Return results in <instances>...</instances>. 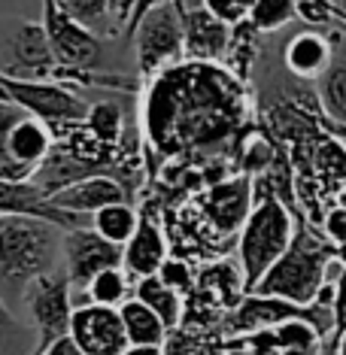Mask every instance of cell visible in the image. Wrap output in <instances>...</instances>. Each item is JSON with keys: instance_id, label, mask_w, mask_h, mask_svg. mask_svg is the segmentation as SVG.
Returning <instances> with one entry per match:
<instances>
[{"instance_id": "6da1fadb", "label": "cell", "mask_w": 346, "mask_h": 355, "mask_svg": "<svg viewBox=\"0 0 346 355\" xmlns=\"http://www.w3.org/2000/svg\"><path fill=\"white\" fill-rule=\"evenodd\" d=\"M64 231L34 216H0V297L21 301L28 286L61 268Z\"/></svg>"}, {"instance_id": "7a4b0ae2", "label": "cell", "mask_w": 346, "mask_h": 355, "mask_svg": "<svg viewBox=\"0 0 346 355\" xmlns=\"http://www.w3.org/2000/svg\"><path fill=\"white\" fill-rule=\"evenodd\" d=\"M334 258H337V246L322 240L319 234H310L307 228H297L286 255L264 273L261 282L255 286V292L249 295L283 297L288 304L310 306L322 292V286H325L328 264Z\"/></svg>"}, {"instance_id": "3957f363", "label": "cell", "mask_w": 346, "mask_h": 355, "mask_svg": "<svg viewBox=\"0 0 346 355\" xmlns=\"http://www.w3.org/2000/svg\"><path fill=\"white\" fill-rule=\"evenodd\" d=\"M295 240V219L279 198H261L259 204L249 209L243 228L237 240V255H240V273H243L246 295L255 292V286L268 273L286 249Z\"/></svg>"}, {"instance_id": "277c9868", "label": "cell", "mask_w": 346, "mask_h": 355, "mask_svg": "<svg viewBox=\"0 0 346 355\" xmlns=\"http://www.w3.org/2000/svg\"><path fill=\"white\" fill-rule=\"evenodd\" d=\"M128 37L134 40L137 67L143 76H158L161 70L182 64L186 49H182L180 0H164L161 6L149 10Z\"/></svg>"}, {"instance_id": "5b68a950", "label": "cell", "mask_w": 346, "mask_h": 355, "mask_svg": "<svg viewBox=\"0 0 346 355\" xmlns=\"http://www.w3.org/2000/svg\"><path fill=\"white\" fill-rule=\"evenodd\" d=\"M0 88L6 101L49 125L55 137L70 125H83L88 116V103L61 83H21V79L0 73Z\"/></svg>"}, {"instance_id": "8992f818", "label": "cell", "mask_w": 346, "mask_h": 355, "mask_svg": "<svg viewBox=\"0 0 346 355\" xmlns=\"http://www.w3.org/2000/svg\"><path fill=\"white\" fill-rule=\"evenodd\" d=\"M21 301H25L28 316L37 328V346L31 355H40L43 349H49L55 340L70 334V319H73L76 304H73V286H70L64 268L34 279Z\"/></svg>"}, {"instance_id": "52a82bcc", "label": "cell", "mask_w": 346, "mask_h": 355, "mask_svg": "<svg viewBox=\"0 0 346 355\" xmlns=\"http://www.w3.org/2000/svg\"><path fill=\"white\" fill-rule=\"evenodd\" d=\"M122 246H112L101 234H94L92 228H73L64 231V243H61V268L67 273L70 286L83 288L92 282L98 273L110 268H122Z\"/></svg>"}, {"instance_id": "ba28073f", "label": "cell", "mask_w": 346, "mask_h": 355, "mask_svg": "<svg viewBox=\"0 0 346 355\" xmlns=\"http://www.w3.org/2000/svg\"><path fill=\"white\" fill-rule=\"evenodd\" d=\"M0 73L21 83H55L58 64H55L43 25L25 21L15 28V34L10 37V64H3Z\"/></svg>"}, {"instance_id": "9c48e42d", "label": "cell", "mask_w": 346, "mask_h": 355, "mask_svg": "<svg viewBox=\"0 0 346 355\" xmlns=\"http://www.w3.org/2000/svg\"><path fill=\"white\" fill-rule=\"evenodd\" d=\"M70 337L85 355H122L128 349L119 310L98 304H76L73 319H70Z\"/></svg>"}, {"instance_id": "30bf717a", "label": "cell", "mask_w": 346, "mask_h": 355, "mask_svg": "<svg viewBox=\"0 0 346 355\" xmlns=\"http://www.w3.org/2000/svg\"><path fill=\"white\" fill-rule=\"evenodd\" d=\"M180 15H182V49L189 61L198 64H216L225 58L231 43V28L213 19L204 6L191 10L186 0H180Z\"/></svg>"}, {"instance_id": "8fae6325", "label": "cell", "mask_w": 346, "mask_h": 355, "mask_svg": "<svg viewBox=\"0 0 346 355\" xmlns=\"http://www.w3.org/2000/svg\"><path fill=\"white\" fill-rule=\"evenodd\" d=\"M52 207L61 209L67 216H94L103 207L112 204H125V185L116 180V176H85L67 189H61L58 195H52Z\"/></svg>"}, {"instance_id": "7c38bea8", "label": "cell", "mask_w": 346, "mask_h": 355, "mask_svg": "<svg viewBox=\"0 0 346 355\" xmlns=\"http://www.w3.org/2000/svg\"><path fill=\"white\" fill-rule=\"evenodd\" d=\"M337 55V43L319 31H301L286 43L283 64L297 79H322Z\"/></svg>"}, {"instance_id": "4fadbf2b", "label": "cell", "mask_w": 346, "mask_h": 355, "mask_svg": "<svg viewBox=\"0 0 346 355\" xmlns=\"http://www.w3.org/2000/svg\"><path fill=\"white\" fill-rule=\"evenodd\" d=\"M122 252H125L122 268L128 270L131 279L155 277L161 270V264L167 261V240L161 234L158 222L149 219V216H140V225H137L134 237L125 243Z\"/></svg>"}, {"instance_id": "5bb4252c", "label": "cell", "mask_w": 346, "mask_h": 355, "mask_svg": "<svg viewBox=\"0 0 346 355\" xmlns=\"http://www.w3.org/2000/svg\"><path fill=\"white\" fill-rule=\"evenodd\" d=\"M249 182H225L216 185L207 200V213L219 231H240L249 216Z\"/></svg>"}, {"instance_id": "9a60e30c", "label": "cell", "mask_w": 346, "mask_h": 355, "mask_svg": "<svg viewBox=\"0 0 346 355\" xmlns=\"http://www.w3.org/2000/svg\"><path fill=\"white\" fill-rule=\"evenodd\" d=\"M134 297L140 304H146L149 310L167 325V331L182 325V316H186V297L176 295L173 288H167L158 277L137 279L134 282Z\"/></svg>"}, {"instance_id": "2e32d148", "label": "cell", "mask_w": 346, "mask_h": 355, "mask_svg": "<svg viewBox=\"0 0 346 355\" xmlns=\"http://www.w3.org/2000/svg\"><path fill=\"white\" fill-rule=\"evenodd\" d=\"M119 316L125 325L128 346H164L167 340V325L161 322L146 304H140L137 297L125 301L119 306Z\"/></svg>"}, {"instance_id": "e0dca14e", "label": "cell", "mask_w": 346, "mask_h": 355, "mask_svg": "<svg viewBox=\"0 0 346 355\" xmlns=\"http://www.w3.org/2000/svg\"><path fill=\"white\" fill-rule=\"evenodd\" d=\"M322 112H325V125L346 128V49H337L331 67L316 85Z\"/></svg>"}, {"instance_id": "ac0fdd59", "label": "cell", "mask_w": 346, "mask_h": 355, "mask_svg": "<svg viewBox=\"0 0 346 355\" xmlns=\"http://www.w3.org/2000/svg\"><path fill=\"white\" fill-rule=\"evenodd\" d=\"M137 225H140V213L128 204H112V207H103L98 209V213L92 216V231L94 234H101L107 243L112 246H122L134 237V231H137Z\"/></svg>"}, {"instance_id": "d6986e66", "label": "cell", "mask_w": 346, "mask_h": 355, "mask_svg": "<svg viewBox=\"0 0 346 355\" xmlns=\"http://www.w3.org/2000/svg\"><path fill=\"white\" fill-rule=\"evenodd\" d=\"M131 277H128L125 268H110L98 273L92 282L85 286V301L83 304H98V306H110V310H119L125 301H131Z\"/></svg>"}, {"instance_id": "ffe728a7", "label": "cell", "mask_w": 346, "mask_h": 355, "mask_svg": "<svg viewBox=\"0 0 346 355\" xmlns=\"http://www.w3.org/2000/svg\"><path fill=\"white\" fill-rule=\"evenodd\" d=\"M273 331V346L279 355H322V337L319 331L304 319H292L283 325L270 328Z\"/></svg>"}, {"instance_id": "44dd1931", "label": "cell", "mask_w": 346, "mask_h": 355, "mask_svg": "<svg viewBox=\"0 0 346 355\" xmlns=\"http://www.w3.org/2000/svg\"><path fill=\"white\" fill-rule=\"evenodd\" d=\"M116 3L119 0H58L61 10L92 34H112Z\"/></svg>"}, {"instance_id": "7402d4cb", "label": "cell", "mask_w": 346, "mask_h": 355, "mask_svg": "<svg viewBox=\"0 0 346 355\" xmlns=\"http://www.w3.org/2000/svg\"><path fill=\"white\" fill-rule=\"evenodd\" d=\"M83 125H85V131L101 143V146H116L119 137H122L125 119H122L119 103L101 101V103H92V107H88V116H85Z\"/></svg>"}, {"instance_id": "603a6c76", "label": "cell", "mask_w": 346, "mask_h": 355, "mask_svg": "<svg viewBox=\"0 0 346 355\" xmlns=\"http://www.w3.org/2000/svg\"><path fill=\"white\" fill-rule=\"evenodd\" d=\"M297 19V0H255L249 12V25L259 34H273Z\"/></svg>"}, {"instance_id": "cb8c5ba5", "label": "cell", "mask_w": 346, "mask_h": 355, "mask_svg": "<svg viewBox=\"0 0 346 355\" xmlns=\"http://www.w3.org/2000/svg\"><path fill=\"white\" fill-rule=\"evenodd\" d=\"M31 328L12 316L10 304L0 297V355H31Z\"/></svg>"}, {"instance_id": "d4e9b609", "label": "cell", "mask_w": 346, "mask_h": 355, "mask_svg": "<svg viewBox=\"0 0 346 355\" xmlns=\"http://www.w3.org/2000/svg\"><path fill=\"white\" fill-rule=\"evenodd\" d=\"M21 116H25L21 107H15L10 101H0V180H6V182H21L19 171H15V164L10 158V131Z\"/></svg>"}, {"instance_id": "484cf974", "label": "cell", "mask_w": 346, "mask_h": 355, "mask_svg": "<svg viewBox=\"0 0 346 355\" xmlns=\"http://www.w3.org/2000/svg\"><path fill=\"white\" fill-rule=\"evenodd\" d=\"M252 3L255 0H204L200 6H204L213 19H219L222 25L237 28V25H243V21H249Z\"/></svg>"}, {"instance_id": "4316f807", "label": "cell", "mask_w": 346, "mask_h": 355, "mask_svg": "<svg viewBox=\"0 0 346 355\" xmlns=\"http://www.w3.org/2000/svg\"><path fill=\"white\" fill-rule=\"evenodd\" d=\"M155 277L164 282L167 288H173L176 295H182V297H186L189 292H195V270H191L182 258H167Z\"/></svg>"}, {"instance_id": "83f0119b", "label": "cell", "mask_w": 346, "mask_h": 355, "mask_svg": "<svg viewBox=\"0 0 346 355\" xmlns=\"http://www.w3.org/2000/svg\"><path fill=\"white\" fill-rule=\"evenodd\" d=\"M331 313H334V331L325 343H322V355H337L334 346L337 340L346 334V268L340 270V277L334 282V304H331Z\"/></svg>"}, {"instance_id": "f1b7e54d", "label": "cell", "mask_w": 346, "mask_h": 355, "mask_svg": "<svg viewBox=\"0 0 346 355\" xmlns=\"http://www.w3.org/2000/svg\"><path fill=\"white\" fill-rule=\"evenodd\" d=\"M325 237L331 246H346V207H337L325 216Z\"/></svg>"}, {"instance_id": "f546056e", "label": "cell", "mask_w": 346, "mask_h": 355, "mask_svg": "<svg viewBox=\"0 0 346 355\" xmlns=\"http://www.w3.org/2000/svg\"><path fill=\"white\" fill-rule=\"evenodd\" d=\"M164 0H131V21H128V31H125V37L131 34V31L140 25V19L146 15L149 10H155V6H161Z\"/></svg>"}, {"instance_id": "4dcf8cb0", "label": "cell", "mask_w": 346, "mask_h": 355, "mask_svg": "<svg viewBox=\"0 0 346 355\" xmlns=\"http://www.w3.org/2000/svg\"><path fill=\"white\" fill-rule=\"evenodd\" d=\"M40 355H85V352L79 349L76 340L67 334V337H61V340H55V343L49 346V349H43Z\"/></svg>"}, {"instance_id": "1f68e13d", "label": "cell", "mask_w": 346, "mask_h": 355, "mask_svg": "<svg viewBox=\"0 0 346 355\" xmlns=\"http://www.w3.org/2000/svg\"><path fill=\"white\" fill-rule=\"evenodd\" d=\"M122 355H164L161 346H128Z\"/></svg>"}, {"instance_id": "d6a6232c", "label": "cell", "mask_w": 346, "mask_h": 355, "mask_svg": "<svg viewBox=\"0 0 346 355\" xmlns=\"http://www.w3.org/2000/svg\"><path fill=\"white\" fill-rule=\"evenodd\" d=\"M325 128H328V131H331L334 137H340V140L346 143V128H340V125H325Z\"/></svg>"}, {"instance_id": "836d02e7", "label": "cell", "mask_w": 346, "mask_h": 355, "mask_svg": "<svg viewBox=\"0 0 346 355\" xmlns=\"http://www.w3.org/2000/svg\"><path fill=\"white\" fill-rule=\"evenodd\" d=\"M334 352H337V355H346V334L340 337V340H337V346H334Z\"/></svg>"}, {"instance_id": "e575fe53", "label": "cell", "mask_w": 346, "mask_h": 355, "mask_svg": "<svg viewBox=\"0 0 346 355\" xmlns=\"http://www.w3.org/2000/svg\"><path fill=\"white\" fill-rule=\"evenodd\" d=\"M0 101H6V98H3V88H0Z\"/></svg>"}]
</instances>
